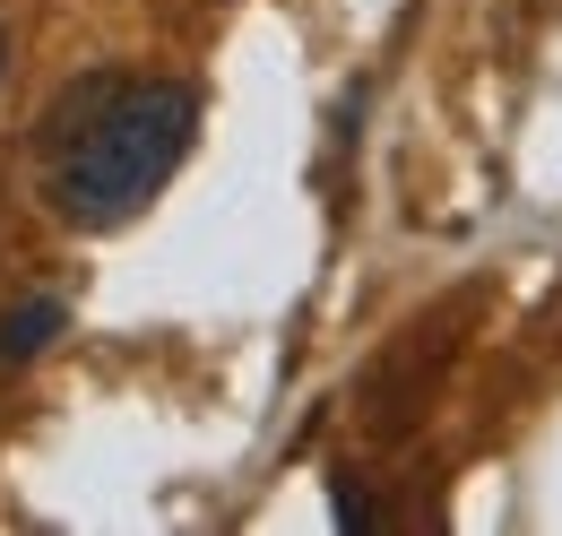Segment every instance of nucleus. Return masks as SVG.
Here are the masks:
<instances>
[{
    "label": "nucleus",
    "instance_id": "nucleus-1",
    "mask_svg": "<svg viewBox=\"0 0 562 536\" xmlns=\"http://www.w3.org/2000/svg\"><path fill=\"white\" fill-rule=\"evenodd\" d=\"M200 138V87L191 78H113L87 69L70 96L44 113V165H53V208L78 234L131 225L191 156Z\"/></svg>",
    "mask_w": 562,
    "mask_h": 536
},
{
    "label": "nucleus",
    "instance_id": "nucleus-2",
    "mask_svg": "<svg viewBox=\"0 0 562 536\" xmlns=\"http://www.w3.org/2000/svg\"><path fill=\"white\" fill-rule=\"evenodd\" d=\"M61 330H70V303H61V294H26V303H9V312H0V372L35 364Z\"/></svg>",
    "mask_w": 562,
    "mask_h": 536
},
{
    "label": "nucleus",
    "instance_id": "nucleus-3",
    "mask_svg": "<svg viewBox=\"0 0 562 536\" xmlns=\"http://www.w3.org/2000/svg\"><path fill=\"white\" fill-rule=\"evenodd\" d=\"M329 520H338V528H355V536H363V528H381L390 511H381V502L363 493V476H347V468H338V476H329Z\"/></svg>",
    "mask_w": 562,
    "mask_h": 536
},
{
    "label": "nucleus",
    "instance_id": "nucleus-4",
    "mask_svg": "<svg viewBox=\"0 0 562 536\" xmlns=\"http://www.w3.org/2000/svg\"><path fill=\"white\" fill-rule=\"evenodd\" d=\"M0 87H9V26H0Z\"/></svg>",
    "mask_w": 562,
    "mask_h": 536
}]
</instances>
